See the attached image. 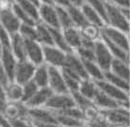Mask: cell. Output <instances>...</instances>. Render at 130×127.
<instances>
[{"label":"cell","instance_id":"cell-1","mask_svg":"<svg viewBox=\"0 0 130 127\" xmlns=\"http://www.w3.org/2000/svg\"><path fill=\"white\" fill-rule=\"evenodd\" d=\"M106 10H107V25L128 34L130 27L129 20L124 17L120 8L106 1Z\"/></svg>","mask_w":130,"mask_h":127},{"label":"cell","instance_id":"cell-2","mask_svg":"<svg viewBox=\"0 0 130 127\" xmlns=\"http://www.w3.org/2000/svg\"><path fill=\"white\" fill-rule=\"evenodd\" d=\"M0 113L5 115L10 121L14 119H28V108L22 102L0 100Z\"/></svg>","mask_w":130,"mask_h":127},{"label":"cell","instance_id":"cell-3","mask_svg":"<svg viewBox=\"0 0 130 127\" xmlns=\"http://www.w3.org/2000/svg\"><path fill=\"white\" fill-rule=\"evenodd\" d=\"M97 88L101 91H103L105 94L111 97L112 99L116 100L124 107L129 108V92L123 90L119 88L118 87L110 84L109 82L106 81L105 79L103 80H97L94 81Z\"/></svg>","mask_w":130,"mask_h":127},{"label":"cell","instance_id":"cell-4","mask_svg":"<svg viewBox=\"0 0 130 127\" xmlns=\"http://www.w3.org/2000/svg\"><path fill=\"white\" fill-rule=\"evenodd\" d=\"M101 36L110 41L115 44L119 45L120 47L129 52V39H128V34L123 32L122 30L117 29L115 27L105 25L100 28Z\"/></svg>","mask_w":130,"mask_h":127},{"label":"cell","instance_id":"cell-5","mask_svg":"<svg viewBox=\"0 0 130 127\" xmlns=\"http://www.w3.org/2000/svg\"><path fill=\"white\" fill-rule=\"evenodd\" d=\"M113 56L111 55L105 42L101 38L94 42V61L96 62L103 72L109 70L111 62L113 60Z\"/></svg>","mask_w":130,"mask_h":127},{"label":"cell","instance_id":"cell-6","mask_svg":"<svg viewBox=\"0 0 130 127\" xmlns=\"http://www.w3.org/2000/svg\"><path fill=\"white\" fill-rule=\"evenodd\" d=\"M75 101L72 97V95L69 93H53L51 97L48 99L44 104V107L48 108L50 110L57 112L61 111L67 108L75 106Z\"/></svg>","mask_w":130,"mask_h":127},{"label":"cell","instance_id":"cell-7","mask_svg":"<svg viewBox=\"0 0 130 127\" xmlns=\"http://www.w3.org/2000/svg\"><path fill=\"white\" fill-rule=\"evenodd\" d=\"M43 61L48 66L61 68L64 65L66 54L54 45H42Z\"/></svg>","mask_w":130,"mask_h":127},{"label":"cell","instance_id":"cell-8","mask_svg":"<svg viewBox=\"0 0 130 127\" xmlns=\"http://www.w3.org/2000/svg\"><path fill=\"white\" fill-rule=\"evenodd\" d=\"M39 22L48 27L60 29L56 7L53 4L41 3L39 6Z\"/></svg>","mask_w":130,"mask_h":127},{"label":"cell","instance_id":"cell-9","mask_svg":"<svg viewBox=\"0 0 130 127\" xmlns=\"http://www.w3.org/2000/svg\"><path fill=\"white\" fill-rule=\"evenodd\" d=\"M108 123H122L129 125V108L117 106L110 109H100Z\"/></svg>","mask_w":130,"mask_h":127},{"label":"cell","instance_id":"cell-10","mask_svg":"<svg viewBox=\"0 0 130 127\" xmlns=\"http://www.w3.org/2000/svg\"><path fill=\"white\" fill-rule=\"evenodd\" d=\"M48 87L53 93H69L59 68L48 66Z\"/></svg>","mask_w":130,"mask_h":127},{"label":"cell","instance_id":"cell-11","mask_svg":"<svg viewBox=\"0 0 130 127\" xmlns=\"http://www.w3.org/2000/svg\"><path fill=\"white\" fill-rule=\"evenodd\" d=\"M0 23L10 33V35L18 32L21 23L11 10V5L0 9Z\"/></svg>","mask_w":130,"mask_h":127},{"label":"cell","instance_id":"cell-12","mask_svg":"<svg viewBox=\"0 0 130 127\" xmlns=\"http://www.w3.org/2000/svg\"><path fill=\"white\" fill-rule=\"evenodd\" d=\"M36 66L28 60L18 61L14 71L13 81L20 85H24L32 79Z\"/></svg>","mask_w":130,"mask_h":127},{"label":"cell","instance_id":"cell-13","mask_svg":"<svg viewBox=\"0 0 130 127\" xmlns=\"http://www.w3.org/2000/svg\"><path fill=\"white\" fill-rule=\"evenodd\" d=\"M25 43H26V59L33 63L35 66L44 63L42 44L33 40H25Z\"/></svg>","mask_w":130,"mask_h":127},{"label":"cell","instance_id":"cell-14","mask_svg":"<svg viewBox=\"0 0 130 127\" xmlns=\"http://www.w3.org/2000/svg\"><path fill=\"white\" fill-rule=\"evenodd\" d=\"M62 67H66L69 70H71L72 72H74L75 75H77L79 78L81 79H87L89 78L87 72L85 71V68L83 66L82 60L78 58L75 52L73 53H67L66 54V59L65 63Z\"/></svg>","mask_w":130,"mask_h":127},{"label":"cell","instance_id":"cell-15","mask_svg":"<svg viewBox=\"0 0 130 127\" xmlns=\"http://www.w3.org/2000/svg\"><path fill=\"white\" fill-rule=\"evenodd\" d=\"M0 60H1V63L5 69V71H6V74L8 75V78L10 80V82L13 81L14 71H15L18 60L13 56L10 48L2 47V50L0 53Z\"/></svg>","mask_w":130,"mask_h":127},{"label":"cell","instance_id":"cell-16","mask_svg":"<svg viewBox=\"0 0 130 127\" xmlns=\"http://www.w3.org/2000/svg\"><path fill=\"white\" fill-rule=\"evenodd\" d=\"M28 120L41 121V122H51L57 123L54 111L44 106L28 108Z\"/></svg>","mask_w":130,"mask_h":127},{"label":"cell","instance_id":"cell-17","mask_svg":"<svg viewBox=\"0 0 130 127\" xmlns=\"http://www.w3.org/2000/svg\"><path fill=\"white\" fill-rule=\"evenodd\" d=\"M10 49L13 56L16 58L18 61L27 60L26 55V43L25 40L19 33H14L10 35Z\"/></svg>","mask_w":130,"mask_h":127},{"label":"cell","instance_id":"cell-18","mask_svg":"<svg viewBox=\"0 0 130 127\" xmlns=\"http://www.w3.org/2000/svg\"><path fill=\"white\" fill-rule=\"evenodd\" d=\"M53 91L49 88V87L39 88L38 90L35 92V94L33 95L28 101L25 103V105L27 108L44 106V104H46V102L48 101V99L51 97Z\"/></svg>","mask_w":130,"mask_h":127},{"label":"cell","instance_id":"cell-19","mask_svg":"<svg viewBox=\"0 0 130 127\" xmlns=\"http://www.w3.org/2000/svg\"><path fill=\"white\" fill-rule=\"evenodd\" d=\"M61 30L67 44L75 52V49H77L79 46L81 45L82 37L80 35L79 29L75 26H71V27L64 28V29Z\"/></svg>","mask_w":130,"mask_h":127},{"label":"cell","instance_id":"cell-20","mask_svg":"<svg viewBox=\"0 0 130 127\" xmlns=\"http://www.w3.org/2000/svg\"><path fill=\"white\" fill-rule=\"evenodd\" d=\"M92 102L99 109H110V108L117 107V106L121 105L119 102L112 99L109 96H107V94H105L99 88H98V91L96 92L95 96L92 99Z\"/></svg>","mask_w":130,"mask_h":127},{"label":"cell","instance_id":"cell-21","mask_svg":"<svg viewBox=\"0 0 130 127\" xmlns=\"http://www.w3.org/2000/svg\"><path fill=\"white\" fill-rule=\"evenodd\" d=\"M32 80L39 88L48 87V65L42 63L41 65L36 66Z\"/></svg>","mask_w":130,"mask_h":127},{"label":"cell","instance_id":"cell-22","mask_svg":"<svg viewBox=\"0 0 130 127\" xmlns=\"http://www.w3.org/2000/svg\"><path fill=\"white\" fill-rule=\"evenodd\" d=\"M80 9H81L82 12H83L85 18H86V20H87V22H88L89 24L97 26H99V27H102V26H104L105 25H106L104 22V20L101 18L100 15H99L86 1H85L84 4L80 7Z\"/></svg>","mask_w":130,"mask_h":127},{"label":"cell","instance_id":"cell-23","mask_svg":"<svg viewBox=\"0 0 130 127\" xmlns=\"http://www.w3.org/2000/svg\"><path fill=\"white\" fill-rule=\"evenodd\" d=\"M7 101L21 102L22 99V85L10 81L4 87Z\"/></svg>","mask_w":130,"mask_h":127},{"label":"cell","instance_id":"cell-24","mask_svg":"<svg viewBox=\"0 0 130 127\" xmlns=\"http://www.w3.org/2000/svg\"><path fill=\"white\" fill-rule=\"evenodd\" d=\"M108 71L112 72L116 75L129 81V63L118 59H113L110 68Z\"/></svg>","mask_w":130,"mask_h":127},{"label":"cell","instance_id":"cell-25","mask_svg":"<svg viewBox=\"0 0 130 127\" xmlns=\"http://www.w3.org/2000/svg\"><path fill=\"white\" fill-rule=\"evenodd\" d=\"M98 91V88L95 84L94 80L91 78L82 79L79 83L78 87V92L81 93L84 97L88 98L92 101L93 97L95 96L96 92Z\"/></svg>","mask_w":130,"mask_h":127},{"label":"cell","instance_id":"cell-26","mask_svg":"<svg viewBox=\"0 0 130 127\" xmlns=\"http://www.w3.org/2000/svg\"><path fill=\"white\" fill-rule=\"evenodd\" d=\"M35 26L37 32V42H40L42 45H54L51 32L48 26H46L41 22H37Z\"/></svg>","mask_w":130,"mask_h":127},{"label":"cell","instance_id":"cell-27","mask_svg":"<svg viewBox=\"0 0 130 127\" xmlns=\"http://www.w3.org/2000/svg\"><path fill=\"white\" fill-rule=\"evenodd\" d=\"M100 38L105 42V44L107 45V49L109 50V52L111 53V55L113 56L114 59H121V60H124V61L129 63V52L124 50L122 47H120L119 45L115 44L113 42H111L110 41H108L104 37L100 36Z\"/></svg>","mask_w":130,"mask_h":127},{"label":"cell","instance_id":"cell-28","mask_svg":"<svg viewBox=\"0 0 130 127\" xmlns=\"http://www.w3.org/2000/svg\"><path fill=\"white\" fill-rule=\"evenodd\" d=\"M81 60L89 78L92 79L94 81L104 79V72L96 64V62L92 61V60H84V59H81Z\"/></svg>","mask_w":130,"mask_h":127},{"label":"cell","instance_id":"cell-29","mask_svg":"<svg viewBox=\"0 0 130 127\" xmlns=\"http://www.w3.org/2000/svg\"><path fill=\"white\" fill-rule=\"evenodd\" d=\"M66 10H67L69 15H70V18H71L72 22H73L74 26L77 27V28H80L83 26H85L86 24H88L84 14L82 12L81 9H80V7L69 5L68 7H66Z\"/></svg>","mask_w":130,"mask_h":127},{"label":"cell","instance_id":"cell-30","mask_svg":"<svg viewBox=\"0 0 130 127\" xmlns=\"http://www.w3.org/2000/svg\"><path fill=\"white\" fill-rule=\"evenodd\" d=\"M50 32H51V36H52V41L54 46L58 47L59 49L62 50L65 53H73L74 51L72 50L69 45L67 44V42L65 41V38L63 36L61 29H58V28H52L49 27Z\"/></svg>","mask_w":130,"mask_h":127},{"label":"cell","instance_id":"cell-31","mask_svg":"<svg viewBox=\"0 0 130 127\" xmlns=\"http://www.w3.org/2000/svg\"><path fill=\"white\" fill-rule=\"evenodd\" d=\"M99 26H94V25H91V24H86L85 26H83L82 27L78 28L80 35L83 39L89 40L91 42H95L97 40L100 39L101 32Z\"/></svg>","mask_w":130,"mask_h":127},{"label":"cell","instance_id":"cell-32","mask_svg":"<svg viewBox=\"0 0 130 127\" xmlns=\"http://www.w3.org/2000/svg\"><path fill=\"white\" fill-rule=\"evenodd\" d=\"M13 2L16 3L35 22H39V7L37 5L29 0H13Z\"/></svg>","mask_w":130,"mask_h":127},{"label":"cell","instance_id":"cell-33","mask_svg":"<svg viewBox=\"0 0 130 127\" xmlns=\"http://www.w3.org/2000/svg\"><path fill=\"white\" fill-rule=\"evenodd\" d=\"M104 79L106 81L109 82L110 84L118 87L121 89L126 91V92H129V81L118 76L110 71L104 72Z\"/></svg>","mask_w":130,"mask_h":127},{"label":"cell","instance_id":"cell-34","mask_svg":"<svg viewBox=\"0 0 130 127\" xmlns=\"http://www.w3.org/2000/svg\"><path fill=\"white\" fill-rule=\"evenodd\" d=\"M54 113H55L57 123L61 127H78L85 123V121L72 118L62 113H58V112H54Z\"/></svg>","mask_w":130,"mask_h":127},{"label":"cell","instance_id":"cell-35","mask_svg":"<svg viewBox=\"0 0 130 127\" xmlns=\"http://www.w3.org/2000/svg\"><path fill=\"white\" fill-rule=\"evenodd\" d=\"M55 7L56 10H57V15H58V20H59L60 29H64V28H68V27L74 26L73 22H72L71 18H70V15H69L66 8L59 6Z\"/></svg>","mask_w":130,"mask_h":127},{"label":"cell","instance_id":"cell-36","mask_svg":"<svg viewBox=\"0 0 130 127\" xmlns=\"http://www.w3.org/2000/svg\"><path fill=\"white\" fill-rule=\"evenodd\" d=\"M70 94L72 95V97L74 99V101H75L76 106H78L83 112H84L85 110H87L88 108L91 107L92 105H94L93 102L91 101V100H90V99H88V98L84 97L81 93L78 92V90L70 92Z\"/></svg>","mask_w":130,"mask_h":127},{"label":"cell","instance_id":"cell-37","mask_svg":"<svg viewBox=\"0 0 130 127\" xmlns=\"http://www.w3.org/2000/svg\"><path fill=\"white\" fill-rule=\"evenodd\" d=\"M38 88H39V87L33 82L32 79L30 81L25 83L24 85H22V99H21V102L25 104L26 102L28 101L30 98L35 94V92L38 90Z\"/></svg>","mask_w":130,"mask_h":127},{"label":"cell","instance_id":"cell-38","mask_svg":"<svg viewBox=\"0 0 130 127\" xmlns=\"http://www.w3.org/2000/svg\"><path fill=\"white\" fill-rule=\"evenodd\" d=\"M36 25V24H35ZM35 25H27V24H21L18 33L23 37L25 40H33L37 41V32H36Z\"/></svg>","mask_w":130,"mask_h":127},{"label":"cell","instance_id":"cell-39","mask_svg":"<svg viewBox=\"0 0 130 127\" xmlns=\"http://www.w3.org/2000/svg\"><path fill=\"white\" fill-rule=\"evenodd\" d=\"M11 10L14 12V14L16 15V17L18 18V20L20 21L21 24H27V25H35L37 22H35L31 17L24 11L21 8H20L16 3L12 2L11 4Z\"/></svg>","mask_w":130,"mask_h":127},{"label":"cell","instance_id":"cell-40","mask_svg":"<svg viewBox=\"0 0 130 127\" xmlns=\"http://www.w3.org/2000/svg\"><path fill=\"white\" fill-rule=\"evenodd\" d=\"M90 6L100 15L107 25V10H106V1L105 0H85Z\"/></svg>","mask_w":130,"mask_h":127},{"label":"cell","instance_id":"cell-41","mask_svg":"<svg viewBox=\"0 0 130 127\" xmlns=\"http://www.w3.org/2000/svg\"><path fill=\"white\" fill-rule=\"evenodd\" d=\"M58 113H62V114H65L67 116H70L72 118H75V119H77V120H80V121H85V114L84 112L78 107V106H73V107L67 108V109H64V110L61 111H57Z\"/></svg>","mask_w":130,"mask_h":127},{"label":"cell","instance_id":"cell-42","mask_svg":"<svg viewBox=\"0 0 130 127\" xmlns=\"http://www.w3.org/2000/svg\"><path fill=\"white\" fill-rule=\"evenodd\" d=\"M85 123L87 124L89 127H108V124H109L107 120L105 119L104 116L102 115L101 111L96 117H94L91 120L86 121Z\"/></svg>","mask_w":130,"mask_h":127},{"label":"cell","instance_id":"cell-43","mask_svg":"<svg viewBox=\"0 0 130 127\" xmlns=\"http://www.w3.org/2000/svg\"><path fill=\"white\" fill-rule=\"evenodd\" d=\"M0 43H1L2 47L10 48V33L5 29V27L1 25V23H0Z\"/></svg>","mask_w":130,"mask_h":127},{"label":"cell","instance_id":"cell-44","mask_svg":"<svg viewBox=\"0 0 130 127\" xmlns=\"http://www.w3.org/2000/svg\"><path fill=\"white\" fill-rule=\"evenodd\" d=\"M11 127H28L29 126V121L28 119H14L10 120Z\"/></svg>","mask_w":130,"mask_h":127},{"label":"cell","instance_id":"cell-45","mask_svg":"<svg viewBox=\"0 0 130 127\" xmlns=\"http://www.w3.org/2000/svg\"><path fill=\"white\" fill-rule=\"evenodd\" d=\"M9 82H10V80L8 78L6 71H5L3 65H2V63H1V60H0V84L2 85L3 87H5Z\"/></svg>","mask_w":130,"mask_h":127},{"label":"cell","instance_id":"cell-46","mask_svg":"<svg viewBox=\"0 0 130 127\" xmlns=\"http://www.w3.org/2000/svg\"><path fill=\"white\" fill-rule=\"evenodd\" d=\"M109 3L113 4L119 8H129V0H106Z\"/></svg>","mask_w":130,"mask_h":127},{"label":"cell","instance_id":"cell-47","mask_svg":"<svg viewBox=\"0 0 130 127\" xmlns=\"http://www.w3.org/2000/svg\"><path fill=\"white\" fill-rule=\"evenodd\" d=\"M31 124H33L36 127H61L58 123H51V122H41V121H30L28 120Z\"/></svg>","mask_w":130,"mask_h":127},{"label":"cell","instance_id":"cell-48","mask_svg":"<svg viewBox=\"0 0 130 127\" xmlns=\"http://www.w3.org/2000/svg\"><path fill=\"white\" fill-rule=\"evenodd\" d=\"M0 127H11L10 120L2 113H0Z\"/></svg>","mask_w":130,"mask_h":127},{"label":"cell","instance_id":"cell-49","mask_svg":"<svg viewBox=\"0 0 130 127\" xmlns=\"http://www.w3.org/2000/svg\"><path fill=\"white\" fill-rule=\"evenodd\" d=\"M53 5L55 6H59V7H68L70 5V3L68 2V0H51Z\"/></svg>","mask_w":130,"mask_h":127},{"label":"cell","instance_id":"cell-50","mask_svg":"<svg viewBox=\"0 0 130 127\" xmlns=\"http://www.w3.org/2000/svg\"><path fill=\"white\" fill-rule=\"evenodd\" d=\"M68 2L70 3V5L75 7H81L84 4L85 0H68Z\"/></svg>","mask_w":130,"mask_h":127},{"label":"cell","instance_id":"cell-51","mask_svg":"<svg viewBox=\"0 0 130 127\" xmlns=\"http://www.w3.org/2000/svg\"><path fill=\"white\" fill-rule=\"evenodd\" d=\"M0 100H6V96H5V90H4V87L0 84Z\"/></svg>","mask_w":130,"mask_h":127},{"label":"cell","instance_id":"cell-52","mask_svg":"<svg viewBox=\"0 0 130 127\" xmlns=\"http://www.w3.org/2000/svg\"><path fill=\"white\" fill-rule=\"evenodd\" d=\"M108 127H129V125L122 123H109L108 124Z\"/></svg>","mask_w":130,"mask_h":127},{"label":"cell","instance_id":"cell-53","mask_svg":"<svg viewBox=\"0 0 130 127\" xmlns=\"http://www.w3.org/2000/svg\"><path fill=\"white\" fill-rule=\"evenodd\" d=\"M40 3H45V4H52L51 0H39Z\"/></svg>","mask_w":130,"mask_h":127},{"label":"cell","instance_id":"cell-54","mask_svg":"<svg viewBox=\"0 0 130 127\" xmlns=\"http://www.w3.org/2000/svg\"><path fill=\"white\" fill-rule=\"evenodd\" d=\"M78 127H89V126L86 123H84V124H82V125H80V126H78Z\"/></svg>","mask_w":130,"mask_h":127},{"label":"cell","instance_id":"cell-55","mask_svg":"<svg viewBox=\"0 0 130 127\" xmlns=\"http://www.w3.org/2000/svg\"><path fill=\"white\" fill-rule=\"evenodd\" d=\"M28 127H36V126H34L33 124H31V123H30V122H29V126H28Z\"/></svg>","mask_w":130,"mask_h":127},{"label":"cell","instance_id":"cell-56","mask_svg":"<svg viewBox=\"0 0 130 127\" xmlns=\"http://www.w3.org/2000/svg\"><path fill=\"white\" fill-rule=\"evenodd\" d=\"M1 50H2V45H1V43H0V53H1Z\"/></svg>","mask_w":130,"mask_h":127}]
</instances>
